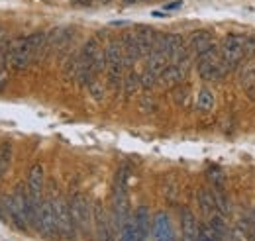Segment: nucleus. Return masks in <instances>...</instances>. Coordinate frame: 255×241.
<instances>
[{
	"label": "nucleus",
	"instance_id": "nucleus-1",
	"mask_svg": "<svg viewBox=\"0 0 255 241\" xmlns=\"http://www.w3.org/2000/svg\"><path fill=\"white\" fill-rule=\"evenodd\" d=\"M47 49V33L35 31L26 37H18L10 43L8 49V63L14 71H24L33 63L35 57L41 55V51Z\"/></svg>",
	"mask_w": 255,
	"mask_h": 241
},
{
	"label": "nucleus",
	"instance_id": "nucleus-2",
	"mask_svg": "<svg viewBox=\"0 0 255 241\" xmlns=\"http://www.w3.org/2000/svg\"><path fill=\"white\" fill-rule=\"evenodd\" d=\"M6 208L10 218L14 220V224L20 230H26L28 224H35V214H37V206L32 202L26 184H18L14 194L6 198Z\"/></svg>",
	"mask_w": 255,
	"mask_h": 241
},
{
	"label": "nucleus",
	"instance_id": "nucleus-3",
	"mask_svg": "<svg viewBox=\"0 0 255 241\" xmlns=\"http://www.w3.org/2000/svg\"><path fill=\"white\" fill-rule=\"evenodd\" d=\"M196 69L198 75L204 81H220L224 75L230 71V67L226 65V61L220 55V49H216V45H212L210 49L202 51L196 55Z\"/></svg>",
	"mask_w": 255,
	"mask_h": 241
},
{
	"label": "nucleus",
	"instance_id": "nucleus-4",
	"mask_svg": "<svg viewBox=\"0 0 255 241\" xmlns=\"http://www.w3.org/2000/svg\"><path fill=\"white\" fill-rule=\"evenodd\" d=\"M106 53V71H108V83L116 89L122 85L124 81V49H122V41H110L108 47L104 49Z\"/></svg>",
	"mask_w": 255,
	"mask_h": 241
},
{
	"label": "nucleus",
	"instance_id": "nucleus-5",
	"mask_svg": "<svg viewBox=\"0 0 255 241\" xmlns=\"http://www.w3.org/2000/svg\"><path fill=\"white\" fill-rule=\"evenodd\" d=\"M69 206H71V214H73V220H75V226H77V232H83V234H89L91 232V226L95 222V212L91 206V200L77 192L69 198Z\"/></svg>",
	"mask_w": 255,
	"mask_h": 241
},
{
	"label": "nucleus",
	"instance_id": "nucleus-6",
	"mask_svg": "<svg viewBox=\"0 0 255 241\" xmlns=\"http://www.w3.org/2000/svg\"><path fill=\"white\" fill-rule=\"evenodd\" d=\"M220 55L226 61V65L230 69H234L240 61L244 59V55L248 53V35L244 33H228L220 43Z\"/></svg>",
	"mask_w": 255,
	"mask_h": 241
},
{
	"label": "nucleus",
	"instance_id": "nucleus-7",
	"mask_svg": "<svg viewBox=\"0 0 255 241\" xmlns=\"http://www.w3.org/2000/svg\"><path fill=\"white\" fill-rule=\"evenodd\" d=\"M35 226H37V230L45 238H57L59 236V228H57V220H55V210H53V200L39 202L37 214H35Z\"/></svg>",
	"mask_w": 255,
	"mask_h": 241
},
{
	"label": "nucleus",
	"instance_id": "nucleus-8",
	"mask_svg": "<svg viewBox=\"0 0 255 241\" xmlns=\"http://www.w3.org/2000/svg\"><path fill=\"white\" fill-rule=\"evenodd\" d=\"M53 210H55V220H57V228H59V236H63L67 240H73L77 234V226L71 214L69 200L63 198H55L53 200Z\"/></svg>",
	"mask_w": 255,
	"mask_h": 241
},
{
	"label": "nucleus",
	"instance_id": "nucleus-9",
	"mask_svg": "<svg viewBox=\"0 0 255 241\" xmlns=\"http://www.w3.org/2000/svg\"><path fill=\"white\" fill-rule=\"evenodd\" d=\"M26 188H28V194H30L32 202L35 206H39V202H41V190H43V167L39 163L33 165L32 169H30Z\"/></svg>",
	"mask_w": 255,
	"mask_h": 241
},
{
	"label": "nucleus",
	"instance_id": "nucleus-10",
	"mask_svg": "<svg viewBox=\"0 0 255 241\" xmlns=\"http://www.w3.org/2000/svg\"><path fill=\"white\" fill-rule=\"evenodd\" d=\"M187 77V65H179V63H171L165 67V71L159 75V83L163 87L171 89V87H179L183 85Z\"/></svg>",
	"mask_w": 255,
	"mask_h": 241
},
{
	"label": "nucleus",
	"instance_id": "nucleus-11",
	"mask_svg": "<svg viewBox=\"0 0 255 241\" xmlns=\"http://www.w3.org/2000/svg\"><path fill=\"white\" fill-rule=\"evenodd\" d=\"M198 222L189 208H181V238L183 241H198Z\"/></svg>",
	"mask_w": 255,
	"mask_h": 241
},
{
	"label": "nucleus",
	"instance_id": "nucleus-12",
	"mask_svg": "<svg viewBox=\"0 0 255 241\" xmlns=\"http://www.w3.org/2000/svg\"><path fill=\"white\" fill-rule=\"evenodd\" d=\"M153 241H177L175 240V232L171 228V222H169V216L167 214H157L155 220H153Z\"/></svg>",
	"mask_w": 255,
	"mask_h": 241
},
{
	"label": "nucleus",
	"instance_id": "nucleus-13",
	"mask_svg": "<svg viewBox=\"0 0 255 241\" xmlns=\"http://www.w3.org/2000/svg\"><path fill=\"white\" fill-rule=\"evenodd\" d=\"M135 37H137V43H139L141 53H143V57H145V55H149V53L155 49L159 31L151 30V28H145V26H139L137 31H135Z\"/></svg>",
	"mask_w": 255,
	"mask_h": 241
},
{
	"label": "nucleus",
	"instance_id": "nucleus-14",
	"mask_svg": "<svg viewBox=\"0 0 255 241\" xmlns=\"http://www.w3.org/2000/svg\"><path fill=\"white\" fill-rule=\"evenodd\" d=\"M214 45V35L208 30H198L194 31L191 37H189V49L192 53H202L206 49H210Z\"/></svg>",
	"mask_w": 255,
	"mask_h": 241
},
{
	"label": "nucleus",
	"instance_id": "nucleus-15",
	"mask_svg": "<svg viewBox=\"0 0 255 241\" xmlns=\"http://www.w3.org/2000/svg\"><path fill=\"white\" fill-rule=\"evenodd\" d=\"M95 226H96V238L98 241H116L112 236V226L108 216L104 214V210L100 206L95 208Z\"/></svg>",
	"mask_w": 255,
	"mask_h": 241
},
{
	"label": "nucleus",
	"instance_id": "nucleus-16",
	"mask_svg": "<svg viewBox=\"0 0 255 241\" xmlns=\"http://www.w3.org/2000/svg\"><path fill=\"white\" fill-rule=\"evenodd\" d=\"M196 200L200 204V210L204 212L206 216H214L216 214V202H214L212 188H200L196 192Z\"/></svg>",
	"mask_w": 255,
	"mask_h": 241
},
{
	"label": "nucleus",
	"instance_id": "nucleus-17",
	"mask_svg": "<svg viewBox=\"0 0 255 241\" xmlns=\"http://www.w3.org/2000/svg\"><path fill=\"white\" fill-rule=\"evenodd\" d=\"M120 241H147V238L139 232L135 222L129 218L126 224L120 228Z\"/></svg>",
	"mask_w": 255,
	"mask_h": 241
},
{
	"label": "nucleus",
	"instance_id": "nucleus-18",
	"mask_svg": "<svg viewBox=\"0 0 255 241\" xmlns=\"http://www.w3.org/2000/svg\"><path fill=\"white\" fill-rule=\"evenodd\" d=\"M133 222H135V226L139 228V232L147 238V234H149V230H151V214L147 210V206H137V208H135Z\"/></svg>",
	"mask_w": 255,
	"mask_h": 241
},
{
	"label": "nucleus",
	"instance_id": "nucleus-19",
	"mask_svg": "<svg viewBox=\"0 0 255 241\" xmlns=\"http://www.w3.org/2000/svg\"><path fill=\"white\" fill-rule=\"evenodd\" d=\"M214 102H216V98H214V92L210 89L204 87L198 91V96H196V110L198 112H210L214 108Z\"/></svg>",
	"mask_w": 255,
	"mask_h": 241
},
{
	"label": "nucleus",
	"instance_id": "nucleus-20",
	"mask_svg": "<svg viewBox=\"0 0 255 241\" xmlns=\"http://www.w3.org/2000/svg\"><path fill=\"white\" fill-rule=\"evenodd\" d=\"M212 194H214V202H216V212L222 214V216H228L230 210H232L228 194L224 192L222 188H212Z\"/></svg>",
	"mask_w": 255,
	"mask_h": 241
},
{
	"label": "nucleus",
	"instance_id": "nucleus-21",
	"mask_svg": "<svg viewBox=\"0 0 255 241\" xmlns=\"http://www.w3.org/2000/svg\"><path fill=\"white\" fill-rule=\"evenodd\" d=\"M173 100H175V104H177L179 108H189V106H191V91H189V87H183V85L175 87V91H173Z\"/></svg>",
	"mask_w": 255,
	"mask_h": 241
},
{
	"label": "nucleus",
	"instance_id": "nucleus-22",
	"mask_svg": "<svg viewBox=\"0 0 255 241\" xmlns=\"http://www.w3.org/2000/svg\"><path fill=\"white\" fill-rule=\"evenodd\" d=\"M206 177H208V181H210V184H212V188H224L226 177H224V173L220 171V169H218V167H212V169H208Z\"/></svg>",
	"mask_w": 255,
	"mask_h": 241
},
{
	"label": "nucleus",
	"instance_id": "nucleus-23",
	"mask_svg": "<svg viewBox=\"0 0 255 241\" xmlns=\"http://www.w3.org/2000/svg\"><path fill=\"white\" fill-rule=\"evenodd\" d=\"M139 85H141V77H137L135 73H129L126 79H124V91H126V94L135 92Z\"/></svg>",
	"mask_w": 255,
	"mask_h": 241
},
{
	"label": "nucleus",
	"instance_id": "nucleus-24",
	"mask_svg": "<svg viewBox=\"0 0 255 241\" xmlns=\"http://www.w3.org/2000/svg\"><path fill=\"white\" fill-rule=\"evenodd\" d=\"M242 81H244V85L250 89V87H254L255 85V65H246V69H244V73H242Z\"/></svg>",
	"mask_w": 255,
	"mask_h": 241
},
{
	"label": "nucleus",
	"instance_id": "nucleus-25",
	"mask_svg": "<svg viewBox=\"0 0 255 241\" xmlns=\"http://www.w3.org/2000/svg\"><path fill=\"white\" fill-rule=\"evenodd\" d=\"M198 241H220V236L210 226H202L198 234Z\"/></svg>",
	"mask_w": 255,
	"mask_h": 241
},
{
	"label": "nucleus",
	"instance_id": "nucleus-26",
	"mask_svg": "<svg viewBox=\"0 0 255 241\" xmlns=\"http://www.w3.org/2000/svg\"><path fill=\"white\" fill-rule=\"evenodd\" d=\"M250 220H252V240L250 241H255V212H252Z\"/></svg>",
	"mask_w": 255,
	"mask_h": 241
},
{
	"label": "nucleus",
	"instance_id": "nucleus-27",
	"mask_svg": "<svg viewBox=\"0 0 255 241\" xmlns=\"http://www.w3.org/2000/svg\"><path fill=\"white\" fill-rule=\"evenodd\" d=\"M181 4H183L181 0H179V2H171V4H167V6H165V10H175V8H179Z\"/></svg>",
	"mask_w": 255,
	"mask_h": 241
},
{
	"label": "nucleus",
	"instance_id": "nucleus-28",
	"mask_svg": "<svg viewBox=\"0 0 255 241\" xmlns=\"http://www.w3.org/2000/svg\"><path fill=\"white\" fill-rule=\"evenodd\" d=\"M4 81H8V75L6 73H0V91H2V83Z\"/></svg>",
	"mask_w": 255,
	"mask_h": 241
},
{
	"label": "nucleus",
	"instance_id": "nucleus-29",
	"mask_svg": "<svg viewBox=\"0 0 255 241\" xmlns=\"http://www.w3.org/2000/svg\"><path fill=\"white\" fill-rule=\"evenodd\" d=\"M4 171H6V167H4V161H2V155H0V177H2Z\"/></svg>",
	"mask_w": 255,
	"mask_h": 241
},
{
	"label": "nucleus",
	"instance_id": "nucleus-30",
	"mask_svg": "<svg viewBox=\"0 0 255 241\" xmlns=\"http://www.w3.org/2000/svg\"><path fill=\"white\" fill-rule=\"evenodd\" d=\"M248 92H250V96H252V98H255V85H254V87H250V89H248Z\"/></svg>",
	"mask_w": 255,
	"mask_h": 241
},
{
	"label": "nucleus",
	"instance_id": "nucleus-31",
	"mask_svg": "<svg viewBox=\"0 0 255 241\" xmlns=\"http://www.w3.org/2000/svg\"><path fill=\"white\" fill-rule=\"evenodd\" d=\"M75 4H89V0H73Z\"/></svg>",
	"mask_w": 255,
	"mask_h": 241
},
{
	"label": "nucleus",
	"instance_id": "nucleus-32",
	"mask_svg": "<svg viewBox=\"0 0 255 241\" xmlns=\"http://www.w3.org/2000/svg\"><path fill=\"white\" fill-rule=\"evenodd\" d=\"M126 4H133V2H139V0H124Z\"/></svg>",
	"mask_w": 255,
	"mask_h": 241
},
{
	"label": "nucleus",
	"instance_id": "nucleus-33",
	"mask_svg": "<svg viewBox=\"0 0 255 241\" xmlns=\"http://www.w3.org/2000/svg\"><path fill=\"white\" fill-rule=\"evenodd\" d=\"M98 2H102V4H108V2H112V0H98Z\"/></svg>",
	"mask_w": 255,
	"mask_h": 241
}]
</instances>
